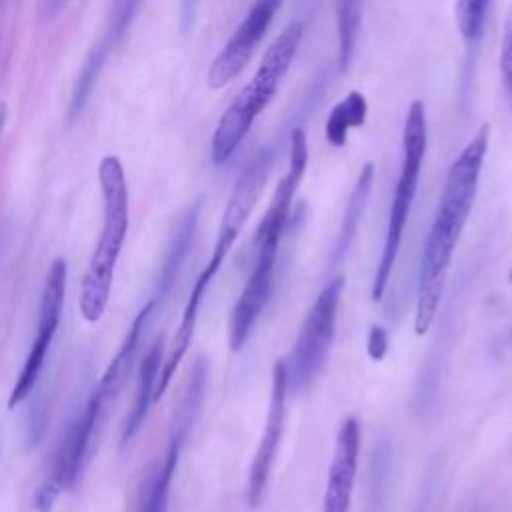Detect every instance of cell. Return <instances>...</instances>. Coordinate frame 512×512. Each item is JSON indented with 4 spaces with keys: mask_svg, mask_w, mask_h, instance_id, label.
Listing matches in <instances>:
<instances>
[{
    "mask_svg": "<svg viewBox=\"0 0 512 512\" xmlns=\"http://www.w3.org/2000/svg\"><path fill=\"white\" fill-rule=\"evenodd\" d=\"M366 350H368V356L376 362L384 360L386 352H388V334L382 326H372L370 332H368V338H366Z\"/></svg>",
    "mask_w": 512,
    "mask_h": 512,
    "instance_id": "obj_22",
    "label": "cell"
},
{
    "mask_svg": "<svg viewBox=\"0 0 512 512\" xmlns=\"http://www.w3.org/2000/svg\"><path fill=\"white\" fill-rule=\"evenodd\" d=\"M358 452H360V424L356 418H346L340 424V430L336 436L334 456H332L326 492L322 500V512H348L354 480H356Z\"/></svg>",
    "mask_w": 512,
    "mask_h": 512,
    "instance_id": "obj_13",
    "label": "cell"
},
{
    "mask_svg": "<svg viewBox=\"0 0 512 512\" xmlns=\"http://www.w3.org/2000/svg\"><path fill=\"white\" fill-rule=\"evenodd\" d=\"M368 116V102L362 92L352 90L344 100H340L328 114L324 134L326 140L334 146L340 148L348 140V132L352 128H360L366 122Z\"/></svg>",
    "mask_w": 512,
    "mask_h": 512,
    "instance_id": "obj_18",
    "label": "cell"
},
{
    "mask_svg": "<svg viewBox=\"0 0 512 512\" xmlns=\"http://www.w3.org/2000/svg\"><path fill=\"white\" fill-rule=\"evenodd\" d=\"M6 120H8V106H6V102H0V132H2Z\"/></svg>",
    "mask_w": 512,
    "mask_h": 512,
    "instance_id": "obj_26",
    "label": "cell"
},
{
    "mask_svg": "<svg viewBox=\"0 0 512 512\" xmlns=\"http://www.w3.org/2000/svg\"><path fill=\"white\" fill-rule=\"evenodd\" d=\"M158 304L156 300L148 298V302L138 310L134 316L128 332L124 334V340L114 354V358L108 362L106 370L102 372L98 384L86 398L84 406L78 410V414L70 420L66 430L62 432L58 446L52 454L50 466L44 474V480L40 482L36 494H34V508L36 512H50L58 496L70 488L76 486L88 454L92 450V442L108 414V408L116 400L120 388L124 386L136 352L140 348L142 334L150 322V318L156 314Z\"/></svg>",
    "mask_w": 512,
    "mask_h": 512,
    "instance_id": "obj_2",
    "label": "cell"
},
{
    "mask_svg": "<svg viewBox=\"0 0 512 512\" xmlns=\"http://www.w3.org/2000/svg\"><path fill=\"white\" fill-rule=\"evenodd\" d=\"M510 342H512V328H510Z\"/></svg>",
    "mask_w": 512,
    "mask_h": 512,
    "instance_id": "obj_28",
    "label": "cell"
},
{
    "mask_svg": "<svg viewBox=\"0 0 512 512\" xmlns=\"http://www.w3.org/2000/svg\"><path fill=\"white\" fill-rule=\"evenodd\" d=\"M66 280H68V264L64 258H54L46 282L42 288L40 308H38V322H36V336L28 348V354L24 358L22 370L12 386V392L8 396V408H16L22 404L32 390L36 388L46 356L50 352V346L54 342V336L58 332L62 310H64V298H66Z\"/></svg>",
    "mask_w": 512,
    "mask_h": 512,
    "instance_id": "obj_7",
    "label": "cell"
},
{
    "mask_svg": "<svg viewBox=\"0 0 512 512\" xmlns=\"http://www.w3.org/2000/svg\"><path fill=\"white\" fill-rule=\"evenodd\" d=\"M200 0H180V30L188 32L194 26Z\"/></svg>",
    "mask_w": 512,
    "mask_h": 512,
    "instance_id": "obj_23",
    "label": "cell"
},
{
    "mask_svg": "<svg viewBox=\"0 0 512 512\" xmlns=\"http://www.w3.org/2000/svg\"><path fill=\"white\" fill-rule=\"evenodd\" d=\"M390 450H388V444L382 442L376 452H374V458H372V486H370V508H378L382 506L384 502V494H386V474L390 470Z\"/></svg>",
    "mask_w": 512,
    "mask_h": 512,
    "instance_id": "obj_21",
    "label": "cell"
},
{
    "mask_svg": "<svg viewBox=\"0 0 512 512\" xmlns=\"http://www.w3.org/2000/svg\"><path fill=\"white\" fill-rule=\"evenodd\" d=\"M256 260L252 272L232 308L228 324L230 350L238 352L248 340L256 320L260 318L274 284V266L278 254V242H262L254 246Z\"/></svg>",
    "mask_w": 512,
    "mask_h": 512,
    "instance_id": "obj_11",
    "label": "cell"
},
{
    "mask_svg": "<svg viewBox=\"0 0 512 512\" xmlns=\"http://www.w3.org/2000/svg\"><path fill=\"white\" fill-rule=\"evenodd\" d=\"M68 0H42V16L44 18H54L60 14V10L66 6Z\"/></svg>",
    "mask_w": 512,
    "mask_h": 512,
    "instance_id": "obj_24",
    "label": "cell"
},
{
    "mask_svg": "<svg viewBox=\"0 0 512 512\" xmlns=\"http://www.w3.org/2000/svg\"><path fill=\"white\" fill-rule=\"evenodd\" d=\"M200 210H202V198L194 200L188 210L180 216L174 234L168 242L162 266H160V274L154 282V290H152V298H156L160 304L162 300L170 294L172 286L176 284V278L182 270V264L190 252V246L194 242L196 230H198V220H200Z\"/></svg>",
    "mask_w": 512,
    "mask_h": 512,
    "instance_id": "obj_14",
    "label": "cell"
},
{
    "mask_svg": "<svg viewBox=\"0 0 512 512\" xmlns=\"http://www.w3.org/2000/svg\"><path fill=\"white\" fill-rule=\"evenodd\" d=\"M366 0H334L336 14V64L344 74L356 52V42L362 26V12Z\"/></svg>",
    "mask_w": 512,
    "mask_h": 512,
    "instance_id": "obj_17",
    "label": "cell"
},
{
    "mask_svg": "<svg viewBox=\"0 0 512 512\" xmlns=\"http://www.w3.org/2000/svg\"><path fill=\"white\" fill-rule=\"evenodd\" d=\"M272 164H274V152L270 148L258 150L252 156V160L246 164V168L238 176V180L230 192V198L226 202L222 222L218 228V236H216L210 256H216L220 260H224L228 256L232 244L236 242L238 234L242 232L248 216L252 214L256 202L266 186Z\"/></svg>",
    "mask_w": 512,
    "mask_h": 512,
    "instance_id": "obj_9",
    "label": "cell"
},
{
    "mask_svg": "<svg viewBox=\"0 0 512 512\" xmlns=\"http://www.w3.org/2000/svg\"><path fill=\"white\" fill-rule=\"evenodd\" d=\"M488 142L490 124H482L446 172L438 210L420 260L414 318V328L418 336L426 334L436 318L454 248L460 240V234L476 198Z\"/></svg>",
    "mask_w": 512,
    "mask_h": 512,
    "instance_id": "obj_1",
    "label": "cell"
},
{
    "mask_svg": "<svg viewBox=\"0 0 512 512\" xmlns=\"http://www.w3.org/2000/svg\"><path fill=\"white\" fill-rule=\"evenodd\" d=\"M428 144V124H426V108L422 100H414L408 106L402 130V164L398 182L394 188V196L390 202L388 222H386V236L382 254L376 266L374 284H372V300H382L388 280L392 276V268L396 264V256L402 244L404 228L410 216V208L418 190V180L422 172V162Z\"/></svg>",
    "mask_w": 512,
    "mask_h": 512,
    "instance_id": "obj_5",
    "label": "cell"
},
{
    "mask_svg": "<svg viewBox=\"0 0 512 512\" xmlns=\"http://www.w3.org/2000/svg\"><path fill=\"white\" fill-rule=\"evenodd\" d=\"M344 288V278H332L316 296L308 310L300 334L286 362L288 390H304L320 374L336 336L338 304Z\"/></svg>",
    "mask_w": 512,
    "mask_h": 512,
    "instance_id": "obj_6",
    "label": "cell"
},
{
    "mask_svg": "<svg viewBox=\"0 0 512 512\" xmlns=\"http://www.w3.org/2000/svg\"><path fill=\"white\" fill-rule=\"evenodd\" d=\"M304 36V24L292 20L266 48L252 80L236 94L220 116L210 140V160L226 164L238 150L254 120L274 98L282 78L286 76Z\"/></svg>",
    "mask_w": 512,
    "mask_h": 512,
    "instance_id": "obj_4",
    "label": "cell"
},
{
    "mask_svg": "<svg viewBox=\"0 0 512 512\" xmlns=\"http://www.w3.org/2000/svg\"><path fill=\"white\" fill-rule=\"evenodd\" d=\"M372 182H374V164L366 162L362 166V170L358 172V178L354 182V188H352V192L348 196V202H346V208H344V216H342L338 236H336V244H334V250H332V264L334 266L340 264L346 258V254L350 252V248L356 240L360 220H362V214H364L368 198H370Z\"/></svg>",
    "mask_w": 512,
    "mask_h": 512,
    "instance_id": "obj_16",
    "label": "cell"
},
{
    "mask_svg": "<svg viewBox=\"0 0 512 512\" xmlns=\"http://www.w3.org/2000/svg\"><path fill=\"white\" fill-rule=\"evenodd\" d=\"M162 338H158L150 350L146 352L142 364H140V372H138V388H136V398L134 404L126 416L124 428H122V444H128L142 428L148 410L154 402V390H156V382H158V374L162 368Z\"/></svg>",
    "mask_w": 512,
    "mask_h": 512,
    "instance_id": "obj_15",
    "label": "cell"
},
{
    "mask_svg": "<svg viewBox=\"0 0 512 512\" xmlns=\"http://www.w3.org/2000/svg\"><path fill=\"white\" fill-rule=\"evenodd\" d=\"M430 496H432V486L428 484L426 490L422 492V498H420V502L416 504L414 512H428V508H430Z\"/></svg>",
    "mask_w": 512,
    "mask_h": 512,
    "instance_id": "obj_25",
    "label": "cell"
},
{
    "mask_svg": "<svg viewBox=\"0 0 512 512\" xmlns=\"http://www.w3.org/2000/svg\"><path fill=\"white\" fill-rule=\"evenodd\" d=\"M500 80L504 88V98L508 104V110L512 114V4L504 20L502 28V46H500Z\"/></svg>",
    "mask_w": 512,
    "mask_h": 512,
    "instance_id": "obj_20",
    "label": "cell"
},
{
    "mask_svg": "<svg viewBox=\"0 0 512 512\" xmlns=\"http://www.w3.org/2000/svg\"><path fill=\"white\" fill-rule=\"evenodd\" d=\"M490 0H454L456 26L466 42L480 38Z\"/></svg>",
    "mask_w": 512,
    "mask_h": 512,
    "instance_id": "obj_19",
    "label": "cell"
},
{
    "mask_svg": "<svg viewBox=\"0 0 512 512\" xmlns=\"http://www.w3.org/2000/svg\"><path fill=\"white\" fill-rule=\"evenodd\" d=\"M196 420H198L196 412H192L188 408L184 410V406L178 404L174 418H172L164 458L148 468V472L140 484V490H138L134 512H168L170 486L176 476L182 446H184L192 426L196 424Z\"/></svg>",
    "mask_w": 512,
    "mask_h": 512,
    "instance_id": "obj_12",
    "label": "cell"
},
{
    "mask_svg": "<svg viewBox=\"0 0 512 512\" xmlns=\"http://www.w3.org/2000/svg\"><path fill=\"white\" fill-rule=\"evenodd\" d=\"M508 280L512 282V268H510V272H508Z\"/></svg>",
    "mask_w": 512,
    "mask_h": 512,
    "instance_id": "obj_27",
    "label": "cell"
},
{
    "mask_svg": "<svg viewBox=\"0 0 512 512\" xmlns=\"http://www.w3.org/2000/svg\"><path fill=\"white\" fill-rule=\"evenodd\" d=\"M280 6L282 0H254L242 22L236 26L232 36L220 50V54L212 60L206 76L210 88H224L246 68L262 38L266 36Z\"/></svg>",
    "mask_w": 512,
    "mask_h": 512,
    "instance_id": "obj_8",
    "label": "cell"
},
{
    "mask_svg": "<svg viewBox=\"0 0 512 512\" xmlns=\"http://www.w3.org/2000/svg\"><path fill=\"white\" fill-rule=\"evenodd\" d=\"M286 398H288V378H286V362L276 360L272 368V390H270V406L266 414L264 432L260 444L256 448L254 460L248 470V484H246V500L250 506H258L264 498L272 466L276 460V452L284 432V418H286Z\"/></svg>",
    "mask_w": 512,
    "mask_h": 512,
    "instance_id": "obj_10",
    "label": "cell"
},
{
    "mask_svg": "<svg viewBox=\"0 0 512 512\" xmlns=\"http://www.w3.org/2000/svg\"><path fill=\"white\" fill-rule=\"evenodd\" d=\"M102 192V230L80 282L78 306L88 324L102 320L114 282L116 264L128 234V184L118 156H104L98 166Z\"/></svg>",
    "mask_w": 512,
    "mask_h": 512,
    "instance_id": "obj_3",
    "label": "cell"
}]
</instances>
